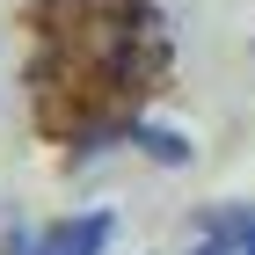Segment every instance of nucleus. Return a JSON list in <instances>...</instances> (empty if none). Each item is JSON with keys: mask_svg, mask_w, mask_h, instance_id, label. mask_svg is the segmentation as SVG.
<instances>
[{"mask_svg": "<svg viewBox=\"0 0 255 255\" xmlns=\"http://www.w3.org/2000/svg\"><path fill=\"white\" fill-rule=\"evenodd\" d=\"M102 248H110V212H73L29 241V255H102Z\"/></svg>", "mask_w": 255, "mask_h": 255, "instance_id": "nucleus-1", "label": "nucleus"}, {"mask_svg": "<svg viewBox=\"0 0 255 255\" xmlns=\"http://www.w3.org/2000/svg\"><path fill=\"white\" fill-rule=\"evenodd\" d=\"M190 255H255V212H241V204L204 212V241Z\"/></svg>", "mask_w": 255, "mask_h": 255, "instance_id": "nucleus-2", "label": "nucleus"}]
</instances>
